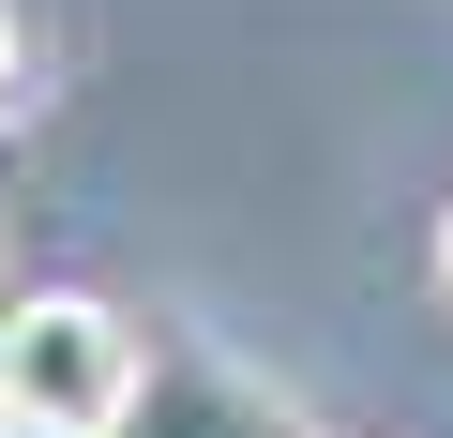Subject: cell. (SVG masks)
Masks as SVG:
<instances>
[{
  "label": "cell",
  "instance_id": "3",
  "mask_svg": "<svg viewBox=\"0 0 453 438\" xmlns=\"http://www.w3.org/2000/svg\"><path fill=\"white\" fill-rule=\"evenodd\" d=\"M16 106H31V16L0 0V121H16Z\"/></svg>",
  "mask_w": 453,
  "mask_h": 438
},
{
  "label": "cell",
  "instance_id": "2",
  "mask_svg": "<svg viewBox=\"0 0 453 438\" xmlns=\"http://www.w3.org/2000/svg\"><path fill=\"white\" fill-rule=\"evenodd\" d=\"M106 438H288V408L242 363H211V348H151V378H136V408Z\"/></svg>",
  "mask_w": 453,
  "mask_h": 438
},
{
  "label": "cell",
  "instance_id": "4",
  "mask_svg": "<svg viewBox=\"0 0 453 438\" xmlns=\"http://www.w3.org/2000/svg\"><path fill=\"white\" fill-rule=\"evenodd\" d=\"M0 438H61V423H31V408H0Z\"/></svg>",
  "mask_w": 453,
  "mask_h": 438
},
{
  "label": "cell",
  "instance_id": "5",
  "mask_svg": "<svg viewBox=\"0 0 453 438\" xmlns=\"http://www.w3.org/2000/svg\"><path fill=\"white\" fill-rule=\"evenodd\" d=\"M438 303H453V211H438Z\"/></svg>",
  "mask_w": 453,
  "mask_h": 438
},
{
  "label": "cell",
  "instance_id": "1",
  "mask_svg": "<svg viewBox=\"0 0 453 438\" xmlns=\"http://www.w3.org/2000/svg\"><path fill=\"white\" fill-rule=\"evenodd\" d=\"M136 378H151V333L121 303H91V288H16L0 303V408H31L61 438H106L136 408Z\"/></svg>",
  "mask_w": 453,
  "mask_h": 438
}]
</instances>
